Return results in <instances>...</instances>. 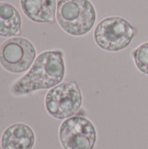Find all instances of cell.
Wrapping results in <instances>:
<instances>
[{
	"instance_id": "277c9868",
	"label": "cell",
	"mask_w": 148,
	"mask_h": 149,
	"mask_svg": "<svg viewBox=\"0 0 148 149\" xmlns=\"http://www.w3.org/2000/svg\"><path fill=\"white\" fill-rule=\"evenodd\" d=\"M81 105L82 93L76 82L60 83L50 89L44 99L47 113L57 120H66L74 116Z\"/></svg>"
},
{
	"instance_id": "52a82bcc",
	"label": "cell",
	"mask_w": 148,
	"mask_h": 149,
	"mask_svg": "<svg viewBox=\"0 0 148 149\" xmlns=\"http://www.w3.org/2000/svg\"><path fill=\"white\" fill-rule=\"evenodd\" d=\"M35 144L33 130L26 124L16 123L8 127L1 136V149H32Z\"/></svg>"
},
{
	"instance_id": "9c48e42d",
	"label": "cell",
	"mask_w": 148,
	"mask_h": 149,
	"mask_svg": "<svg viewBox=\"0 0 148 149\" xmlns=\"http://www.w3.org/2000/svg\"><path fill=\"white\" fill-rule=\"evenodd\" d=\"M22 33V18L12 4L0 2V37L10 38Z\"/></svg>"
},
{
	"instance_id": "7a4b0ae2",
	"label": "cell",
	"mask_w": 148,
	"mask_h": 149,
	"mask_svg": "<svg viewBox=\"0 0 148 149\" xmlns=\"http://www.w3.org/2000/svg\"><path fill=\"white\" fill-rule=\"evenodd\" d=\"M56 17L63 31L78 37L92 30L97 15L90 0H58Z\"/></svg>"
},
{
	"instance_id": "ba28073f",
	"label": "cell",
	"mask_w": 148,
	"mask_h": 149,
	"mask_svg": "<svg viewBox=\"0 0 148 149\" xmlns=\"http://www.w3.org/2000/svg\"><path fill=\"white\" fill-rule=\"evenodd\" d=\"M24 14L36 23H54L57 12L56 0H20Z\"/></svg>"
},
{
	"instance_id": "5b68a950",
	"label": "cell",
	"mask_w": 148,
	"mask_h": 149,
	"mask_svg": "<svg viewBox=\"0 0 148 149\" xmlns=\"http://www.w3.org/2000/svg\"><path fill=\"white\" fill-rule=\"evenodd\" d=\"M35 59V46L25 38H10L0 45V65L9 72H24L31 67Z\"/></svg>"
},
{
	"instance_id": "30bf717a",
	"label": "cell",
	"mask_w": 148,
	"mask_h": 149,
	"mask_svg": "<svg viewBox=\"0 0 148 149\" xmlns=\"http://www.w3.org/2000/svg\"><path fill=\"white\" fill-rule=\"evenodd\" d=\"M132 55L137 69L140 72L148 75V42L139 45L133 51Z\"/></svg>"
},
{
	"instance_id": "8992f818",
	"label": "cell",
	"mask_w": 148,
	"mask_h": 149,
	"mask_svg": "<svg viewBox=\"0 0 148 149\" xmlns=\"http://www.w3.org/2000/svg\"><path fill=\"white\" fill-rule=\"evenodd\" d=\"M58 136L65 149H93L97 140L93 124L82 116L65 120L59 127Z\"/></svg>"
},
{
	"instance_id": "6da1fadb",
	"label": "cell",
	"mask_w": 148,
	"mask_h": 149,
	"mask_svg": "<svg viewBox=\"0 0 148 149\" xmlns=\"http://www.w3.org/2000/svg\"><path fill=\"white\" fill-rule=\"evenodd\" d=\"M65 75L64 52L46 51L35 59L29 72L14 81L10 88L14 96H25L39 90L51 89L59 85Z\"/></svg>"
},
{
	"instance_id": "3957f363",
	"label": "cell",
	"mask_w": 148,
	"mask_h": 149,
	"mask_svg": "<svg viewBox=\"0 0 148 149\" xmlns=\"http://www.w3.org/2000/svg\"><path fill=\"white\" fill-rule=\"evenodd\" d=\"M137 30L121 17H108L96 26L93 38L96 45L107 52H119L133 41Z\"/></svg>"
}]
</instances>
